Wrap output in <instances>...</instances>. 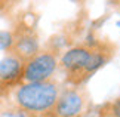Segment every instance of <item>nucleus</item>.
<instances>
[{"label": "nucleus", "instance_id": "obj_10", "mask_svg": "<svg viewBox=\"0 0 120 117\" xmlns=\"http://www.w3.org/2000/svg\"><path fill=\"white\" fill-rule=\"evenodd\" d=\"M98 117H116V116H114V114H113V111H111V113H104V114H99Z\"/></svg>", "mask_w": 120, "mask_h": 117}, {"label": "nucleus", "instance_id": "obj_9", "mask_svg": "<svg viewBox=\"0 0 120 117\" xmlns=\"http://www.w3.org/2000/svg\"><path fill=\"white\" fill-rule=\"evenodd\" d=\"M113 114L116 116V117H120V101H117L116 104H114V107H113Z\"/></svg>", "mask_w": 120, "mask_h": 117}, {"label": "nucleus", "instance_id": "obj_3", "mask_svg": "<svg viewBox=\"0 0 120 117\" xmlns=\"http://www.w3.org/2000/svg\"><path fill=\"white\" fill-rule=\"evenodd\" d=\"M58 68V57L53 50H40L33 58L25 61L24 71H22V82L34 83L50 80L52 74Z\"/></svg>", "mask_w": 120, "mask_h": 117}, {"label": "nucleus", "instance_id": "obj_4", "mask_svg": "<svg viewBox=\"0 0 120 117\" xmlns=\"http://www.w3.org/2000/svg\"><path fill=\"white\" fill-rule=\"evenodd\" d=\"M86 105V95L80 89H65L59 92L53 114L56 117H77Z\"/></svg>", "mask_w": 120, "mask_h": 117}, {"label": "nucleus", "instance_id": "obj_11", "mask_svg": "<svg viewBox=\"0 0 120 117\" xmlns=\"http://www.w3.org/2000/svg\"><path fill=\"white\" fill-rule=\"evenodd\" d=\"M117 27H119V28H120V19L117 21Z\"/></svg>", "mask_w": 120, "mask_h": 117}, {"label": "nucleus", "instance_id": "obj_7", "mask_svg": "<svg viewBox=\"0 0 120 117\" xmlns=\"http://www.w3.org/2000/svg\"><path fill=\"white\" fill-rule=\"evenodd\" d=\"M13 40H15V34L8 30H0V50H11Z\"/></svg>", "mask_w": 120, "mask_h": 117}, {"label": "nucleus", "instance_id": "obj_5", "mask_svg": "<svg viewBox=\"0 0 120 117\" xmlns=\"http://www.w3.org/2000/svg\"><path fill=\"white\" fill-rule=\"evenodd\" d=\"M24 64L25 61L8 52L6 57L0 61V89H8L21 85Z\"/></svg>", "mask_w": 120, "mask_h": 117}, {"label": "nucleus", "instance_id": "obj_2", "mask_svg": "<svg viewBox=\"0 0 120 117\" xmlns=\"http://www.w3.org/2000/svg\"><path fill=\"white\" fill-rule=\"evenodd\" d=\"M59 96V87L55 82H34L21 83L13 93L16 108L25 114H45L53 111Z\"/></svg>", "mask_w": 120, "mask_h": 117}, {"label": "nucleus", "instance_id": "obj_1", "mask_svg": "<svg viewBox=\"0 0 120 117\" xmlns=\"http://www.w3.org/2000/svg\"><path fill=\"white\" fill-rule=\"evenodd\" d=\"M110 57L107 50L89 46H74L62 53L58 65L68 74V80L73 85H80L107 64Z\"/></svg>", "mask_w": 120, "mask_h": 117}, {"label": "nucleus", "instance_id": "obj_8", "mask_svg": "<svg viewBox=\"0 0 120 117\" xmlns=\"http://www.w3.org/2000/svg\"><path fill=\"white\" fill-rule=\"evenodd\" d=\"M0 117H27L25 113H22V111L19 110H9V111H3L2 114H0Z\"/></svg>", "mask_w": 120, "mask_h": 117}, {"label": "nucleus", "instance_id": "obj_6", "mask_svg": "<svg viewBox=\"0 0 120 117\" xmlns=\"http://www.w3.org/2000/svg\"><path fill=\"white\" fill-rule=\"evenodd\" d=\"M40 52V43L37 36L33 31H22L19 34H15V40L9 53L16 55L22 61H28L36 53Z\"/></svg>", "mask_w": 120, "mask_h": 117}]
</instances>
